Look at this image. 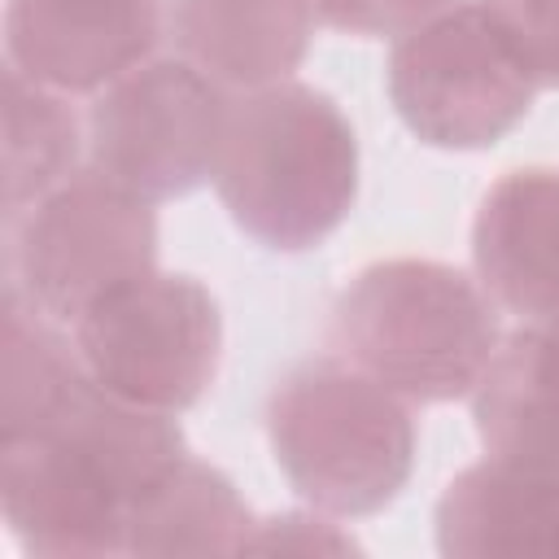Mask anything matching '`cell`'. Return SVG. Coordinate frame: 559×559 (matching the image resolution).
Masks as SVG:
<instances>
[{
  "label": "cell",
  "instance_id": "e0dca14e",
  "mask_svg": "<svg viewBox=\"0 0 559 559\" xmlns=\"http://www.w3.org/2000/svg\"><path fill=\"white\" fill-rule=\"evenodd\" d=\"M39 432H52V437L70 441L79 454H87L127 498H135L175 459L188 454V441H183V428L175 415L140 406L131 397H118V393L100 389L92 376L70 393V402L57 411V419Z\"/></svg>",
  "mask_w": 559,
  "mask_h": 559
},
{
  "label": "cell",
  "instance_id": "5b68a950",
  "mask_svg": "<svg viewBox=\"0 0 559 559\" xmlns=\"http://www.w3.org/2000/svg\"><path fill=\"white\" fill-rule=\"evenodd\" d=\"M4 258L9 284L52 319L74 323L114 288L157 271V210L83 166L4 218Z\"/></svg>",
  "mask_w": 559,
  "mask_h": 559
},
{
  "label": "cell",
  "instance_id": "8992f818",
  "mask_svg": "<svg viewBox=\"0 0 559 559\" xmlns=\"http://www.w3.org/2000/svg\"><path fill=\"white\" fill-rule=\"evenodd\" d=\"M231 96L183 57H148L87 105V166L162 205L214 183Z\"/></svg>",
  "mask_w": 559,
  "mask_h": 559
},
{
  "label": "cell",
  "instance_id": "d6986e66",
  "mask_svg": "<svg viewBox=\"0 0 559 559\" xmlns=\"http://www.w3.org/2000/svg\"><path fill=\"white\" fill-rule=\"evenodd\" d=\"M245 555H358V542L349 537V528H341L336 515L306 507L253 520Z\"/></svg>",
  "mask_w": 559,
  "mask_h": 559
},
{
  "label": "cell",
  "instance_id": "6da1fadb",
  "mask_svg": "<svg viewBox=\"0 0 559 559\" xmlns=\"http://www.w3.org/2000/svg\"><path fill=\"white\" fill-rule=\"evenodd\" d=\"M358 179L354 122L328 92L284 79L231 96L214 192L253 245L319 249L354 214Z\"/></svg>",
  "mask_w": 559,
  "mask_h": 559
},
{
  "label": "cell",
  "instance_id": "9c48e42d",
  "mask_svg": "<svg viewBox=\"0 0 559 559\" xmlns=\"http://www.w3.org/2000/svg\"><path fill=\"white\" fill-rule=\"evenodd\" d=\"M166 0H4V66L61 96H96L144 66Z\"/></svg>",
  "mask_w": 559,
  "mask_h": 559
},
{
  "label": "cell",
  "instance_id": "ba28073f",
  "mask_svg": "<svg viewBox=\"0 0 559 559\" xmlns=\"http://www.w3.org/2000/svg\"><path fill=\"white\" fill-rule=\"evenodd\" d=\"M127 507L131 498L70 441L52 432L0 441V515L26 555H127Z\"/></svg>",
  "mask_w": 559,
  "mask_h": 559
},
{
  "label": "cell",
  "instance_id": "30bf717a",
  "mask_svg": "<svg viewBox=\"0 0 559 559\" xmlns=\"http://www.w3.org/2000/svg\"><path fill=\"white\" fill-rule=\"evenodd\" d=\"M472 266L498 310L524 323L559 319V170L498 175L472 218Z\"/></svg>",
  "mask_w": 559,
  "mask_h": 559
},
{
  "label": "cell",
  "instance_id": "9a60e30c",
  "mask_svg": "<svg viewBox=\"0 0 559 559\" xmlns=\"http://www.w3.org/2000/svg\"><path fill=\"white\" fill-rule=\"evenodd\" d=\"M70 323L35 306L4 280L0 297V441L31 437L57 419L70 393L87 380Z\"/></svg>",
  "mask_w": 559,
  "mask_h": 559
},
{
  "label": "cell",
  "instance_id": "3957f363",
  "mask_svg": "<svg viewBox=\"0 0 559 559\" xmlns=\"http://www.w3.org/2000/svg\"><path fill=\"white\" fill-rule=\"evenodd\" d=\"M266 441L288 489L336 520L393 507L415 472L411 402L345 358L284 371L266 397Z\"/></svg>",
  "mask_w": 559,
  "mask_h": 559
},
{
  "label": "cell",
  "instance_id": "8fae6325",
  "mask_svg": "<svg viewBox=\"0 0 559 559\" xmlns=\"http://www.w3.org/2000/svg\"><path fill=\"white\" fill-rule=\"evenodd\" d=\"M314 26V0H166V39L175 57L227 92L293 79L310 52Z\"/></svg>",
  "mask_w": 559,
  "mask_h": 559
},
{
  "label": "cell",
  "instance_id": "52a82bcc",
  "mask_svg": "<svg viewBox=\"0 0 559 559\" xmlns=\"http://www.w3.org/2000/svg\"><path fill=\"white\" fill-rule=\"evenodd\" d=\"M70 332L100 389L166 415L192 411L223 358L218 297L183 271H148L114 288Z\"/></svg>",
  "mask_w": 559,
  "mask_h": 559
},
{
  "label": "cell",
  "instance_id": "44dd1931",
  "mask_svg": "<svg viewBox=\"0 0 559 559\" xmlns=\"http://www.w3.org/2000/svg\"><path fill=\"white\" fill-rule=\"evenodd\" d=\"M546 323H550V328H559V319H546Z\"/></svg>",
  "mask_w": 559,
  "mask_h": 559
},
{
  "label": "cell",
  "instance_id": "2e32d148",
  "mask_svg": "<svg viewBox=\"0 0 559 559\" xmlns=\"http://www.w3.org/2000/svg\"><path fill=\"white\" fill-rule=\"evenodd\" d=\"M0 122H4L0 205H4V218H13L83 170L79 162L87 153V118L74 114L70 96L44 83H31L13 66H4Z\"/></svg>",
  "mask_w": 559,
  "mask_h": 559
},
{
  "label": "cell",
  "instance_id": "4fadbf2b",
  "mask_svg": "<svg viewBox=\"0 0 559 559\" xmlns=\"http://www.w3.org/2000/svg\"><path fill=\"white\" fill-rule=\"evenodd\" d=\"M467 402L485 454L559 467V328L520 323L507 332Z\"/></svg>",
  "mask_w": 559,
  "mask_h": 559
},
{
  "label": "cell",
  "instance_id": "277c9868",
  "mask_svg": "<svg viewBox=\"0 0 559 559\" xmlns=\"http://www.w3.org/2000/svg\"><path fill=\"white\" fill-rule=\"evenodd\" d=\"M384 87L402 127L441 153L493 148L528 118L537 96L480 0H459L393 39Z\"/></svg>",
  "mask_w": 559,
  "mask_h": 559
},
{
  "label": "cell",
  "instance_id": "7c38bea8",
  "mask_svg": "<svg viewBox=\"0 0 559 559\" xmlns=\"http://www.w3.org/2000/svg\"><path fill=\"white\" fill-rule=\"evenodd\" d=\"M432 528L437 550L450 559H559V467H528L485 454L445 480Z\"/></svg>",
  "mask_w": 559,
  "mask_h": 559
},
{
  "label": "cell",
  "instance_id": "5bb4252c",
  "mask_svg": "<svg viewBox=\"0 0 559 559\" xmlns=\"http://www.w3.org/2000/svg\"><path fill=\"white\" fill-rule=\"evenodd\" d=\"M253 515L236 480L197 459H175L127 507V555H245Z\"/></svg>",
  "mask_w": 559,
  "mask_h": 559
},
{
  "label": "cell",
  "instance_id": "ac0fdd59",
  "mask_svg": "<svg viewBox=\"0 0 559 559\" xmlns=\"http://www.w3.org/2000/svg\"><path fill=\"white\" fill-rule=\"evenodd\" d=\"M537 92H559V0H480Z\"/></svg>",
  "mask_w": 559,
  "mask_h": 559
},
{
  "label": "cell",
  "instance_id": "7a4b0ae2",
  "mask_svg": "<svg viewBox=\"0 0 559 559\" xmlns=\"http://www.w3.org/2000/svg\"><path fill=\"white\" fill-rule=\"evenodd\" d=\"M328 341L406 402L441 406L476 389L502 328L476 275L437 258H384L336 293Z\"/></svg>",
  "mask_w": 559,
  "mask_h": 559
},
{
  "label": "cell",
  "instance_id": "ffe728a7",
  "mask_svg": "<svg viewBox=\"0 0 559 559\" xmlns=\"http://www.w3.org/2000/svg\"><path fill=\"white\" fill-rule=\"evenodd\" d=\"M459 0H314L319 26L362 39H402Z\"/></svg>",
  "mask_w": 559,
  "mask_h": 559
}]
</instances>
